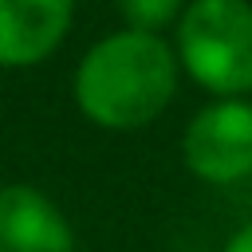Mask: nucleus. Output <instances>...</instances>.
Wrapping results in <instances>:
<instances>
[{"mask_svg":"<svg viewBox=\"0 0 252 252\" xmlns=\"http://www.w3.org/2000/svg\"><path fill=\"white\" fill-rule=\"evenodd\" d=\"M0 252H75V228L35 185H0Z\"/></svg>","mask_w":252,"mask_h":252,"instance_id":"20e7f679","label":"nucleus"},{"mask_svg":"<svg viewBox=\"0 0 252 252\" xmlns=\"http://www.w3.org/2000/svg\"><path fill=\"white\" fill-rule=\"evenodd\" d=\"M181 63L173 43L154 32L118 28L91 43L75 67L71 94L87 122L102 130H142L177 94Z\"/></svg>","mask_w":252,"mask_h":252,"instance_id":"f257e3e1","label":"nucleus"},{"mask_svg":"<svg viewBox=\"0 0 252 252\" xmlns=\"http://www.w3.org/2000/svg\"><path fill=\"white\" fill-rule=\"evenodd\" d=\"M75 0H0V67H35L59 51Z\"/></svg>","mask_w":252,"mask_h":252,"instance_id":"39448f33","label":"nucleus"},{"mask_svg":"<svg viewBox=\"0 0 252 252\" xmlns=\"http://www.w3.org/2000/svg\"><path fill=\"white\" fill-rule=\"evenodd\" d=\"M220 252H252V220L248 224H240L228 240H224V248Z\"/></svg>","mask_w":252,"mask_h":252,"instance_id":"0eeeda50","label":"nucleus"},{"mask_svg":"<svg viewBox=\"0 0 252 252\" xmlns=\"http://www.w3.org/2000/svg\"><path fill=\"white\" fill-rule=\"evenodd\" d=\"M181 161L205 185H236L252 173V102L213 98L181 134Z\"/></svg>","mask_w":252,"mask_h":252,"instance_id":"7ed1b4c3","label":"nucleus"},{"mask_svg":"<svg viewBox=\"0 0 252 252\" xmlns=\"http://www.w3.org/2000/svg\"><path fill=\"white\" fill-rule=\"evenodd\" d=\"M189 0H114L118 16H122V28H134V32H154L161 35V28L177 24L181 12H185Z\"/></svg>","mask_w":252,"mask_h":252,"instance_id":"423d86ee","label":"nucleus"},{"mask_svg":"<svg viewBox=\"0 0 252 252\" xmlns=\"http://www.w3.org/2000/svg\"><path fill=\"white\" fill-rule=\"evenodd\" d=\"M173 28V55L201 91L252 94V0H189Z\"/></svg>","mask_w":252,"mask_h":252,"instance_id":"f03ea898","label":"nucleus"}]
</instances>
